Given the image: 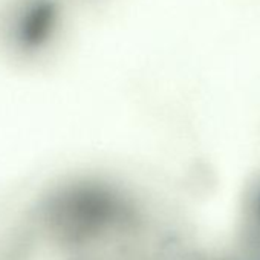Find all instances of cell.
<instances>
[{
  "label": "cell",
  "mask_w": 260,
  "mask_h": 260,
  "mask_svg": "<svg viewBox=\"0 0 260 260\" xmlns=\"http://www.w3.org/2000/svg\"><path fill=\"white\" fill-rule=\"evenodd\" d=\"M66 28V0H4L0 51L14 63L37 64L58 48Z\"/></svg>",
  "instance_id": "6da1fadb"
}]
</instances>
